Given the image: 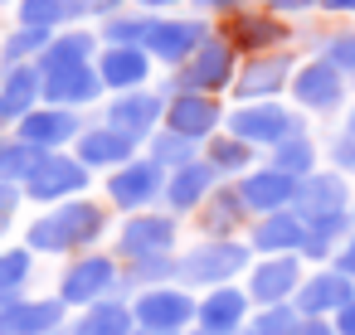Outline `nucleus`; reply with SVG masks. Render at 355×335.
<instances>
[{"mask_svg": "<svg viewBox=\"0 0 355 335\" xmlns=\"http://www.w3.org/2000/svg\"><path fill=\"white\" fill-rule=\"evenodd\" d=\"M175 243V219L166 214H137L122 233H117V257H156V253H171Z\"/></svg>", "mask_w": 355, "mask_h": 335, "instance_id": "a211bd4d", "label": "nucleus"}, {"mask_svg": "<svg viewBox=\"0 0 355 335\" xmlns=\"http://www.w3.org/2000/svg\"><path fill=\"white\" fill-rule=\"evenodd\" d=\"M6 219H10V214H0V233H6Z\"/></svg>", "mask_w": 355, "mask_h": 335, "instance_id": "6e6d98bb", "label": "nucleus"}, {"mask_svg": "<svg viewBox=\"0 0 355 335\" xmlns=\"http://www.w3.org/2000/svg\"><path fill=\"white\" fill-rule=\"evenodd\" d=\"M195 335H205V330H195Z\"/></svg>", "mask_w": 355, "mask_h": 335, "instance_id": "4d7b16f0", "label": "nucleus"}, {"mask_svg": "<svg viewBox=\"0 0 355 335\" xmlns=\"http://www.w3.org/2000/svg\"><path fill=\"white\" fill-rule=\"evenodd\" d=\"M302 238H306V224L282 209V214H263L258 228H253V248L268 253V257H287V253H302Z\"/></svg>", "mask_w": 355, "mask_h": 335, "instance_id": "a878e982", "label": "nucleus"}, {"mask_svg": "<svg viewBox=\"0 0 355 335\" xmlns=\"http://www.w3.org/2000/svg\"><path fill=\"white\" fill-rule=\"evenodd\" d=\"M248 267V248L243 243H234V238H205V243H195L185 257H180V277L190 282V287H229L234 282V272H243Z\"/></svg>", "mask_w": 355, "mask_h": 335, "instance_id": "f257e3e1", "label": "nucleus"}, {"mask_svg": "<svg viewBox=\"0 0 355 335\" xmlns=\"http://www.w3.org/2000/svg\"><path fill=\"white\" fill-rule=\"evenodd\" d=\"M161 117H166V98L137 88V93H117V102H112V112H107V127L122 132V136H132V141H141V136L156 132Z\"/></svg>", "mask_w": 355, "mask_h": 335, "instance_id": "4468645a", "label": "nucleus"}, {"mask_svg": "<svg viewBox=\"0 0 355 335\" xmlns=\"http://www.w3.org/2000/svg\"><path fill=\"white\" fill-rule=\"evenodd\" d=\"M219 88H234V44L209 35V39L185 59L180 78L166 83V93H209V98H214Z\"/></svg>", "mask_w": 355, "mask_h": 335, "instance_id": "f03ea898", "label": "nucleus"}, {"mask_svg": "<svg viewBox=\"0 0 355 335\" xmlns=\"http://www.w3.org/2000/svg\"><path fill=\"white\" fill-rule=\"evenodd\" d=\"M350 238V209L345 214H326V219H311L306 224V238H302V253L306 257H331L336 243Z\"/></svg>", "mask_w": 355, "mask_h": 335, "instance_id": "7c9ffc66", "label": "nucleus"}, {"mask_svg": "<svg viewBox=\"0 0 355 335\" xmlns=\"http://www.w3.org/2000/svg\"><path fill=\"white\" fill-rule=\"evenodd\" d=\"M292 93H297V102L311 107V112H336V107L345 102V78H340L326 59H311V64H302V69L292 73Z\"/></svg>", "mask_w": 355, "mask_h": 335, "instance_id": "ddd939ff", "label": "nucleus"}, {"mask_svg": "<svg viewBox=\"0 0 355 335\" xmlns=\"http://www.w3.org/2000/svg\"><path fill=\"white\" fill-rule=\"evenodd\" d=\"M0 6H6V0H0Z\"/></svg>", "mask_w": 355, "mask_h": 335, "instance_id": "13d9d810", "label": "nucleus"}, {"mask_svg": "<svg viewBox=\"0 0 355 335\" xmlns=\"http://www.w3.org/2000/svg\"><path fill=\"white\" fill-rule=\"evenodd\" d=\"M69 20V0H20V25L30 30H59Z\"/></svg>", "mask_w": 355, "mask_h": 335, "instance_id": "a19ab883", "label": "nucleus"}, {"mask_svg": "<svg viewBox=\"0 0 355 335\" xmlns=\"http://www.w3.org/2000/svg\"><path fill=\"white\" fill-rule=\"evenodd\" d=\"M88 15H122V0H69V20H88Z\"/></svg>", "mask_w": 355, "mask_h": 335, "instance_id": "a18cd8bd", "label": "nucleus"}, {"mask_svg": "<svg viewBox=\"0 0 355 335\" xmlns=\"http://www.w3.org/2000/svg\"><path fill=\"white\" fill-rule=\"evenodd\" d=\"M302 330V316H297V306H263L253 320H248V335H297Z\"/></svg>", "mask_w": 355, "mask_h": 335, "instance_id": "ea45409f", "label": "nucleus"}, {"mask_svg": "<svg viewBox=\"0 0 355 335\" xmlns=\"http://www.w3.org/2000/svg\"><path fill=\"white\" fill-rule=\"evenodd\" d=\"M297 287H302V262H297V253H287V257H263V262L253 267V277H248V296L263 301V306H282L287 296H297Z\"/></svg>", "mask_w": 355, "mask_h": 335, "instance_id": "6ab92c4d", "label": "nucleus"}, {"mask_svg": "<svg viewBox=\"0 0 355 335\" xmlns=\"http://www.w3.org/2000/svg\"><path fill=\"white\" fill-rule=\"evenodd\" d=\"M132 151H137V141L132 136H122V132H112V127H93V132H78V165L83 170H93V165H127L132 161Z\"/></svg>", "mask_w": 355, "mask_h": 335, "instance_id": "b1692460", "label": "nucleus"}, {"mask_svg": "<svg viewBox=\"0 0 355 335\" xmlns=\"http://www.w3.org/2000/svg\"><path fill=\"white\" fill-rule=\"evenodd\" d=\"M205 39H209L205 20H151L141 49H146V59H156V64H185Z\"/></svg>", "mask_w": 355, "mask_h": 335, "instance_id": "0eeeda50", "label": "nucleus"}, {"mask_svg": "<svg viewBox=\"0 0 355 335\" xmlns=\"http://www.w3.org/2000/svg\"><path fill=\"white\" fill-rule=\"evenodd\" d=\"M132 320L151 335H180L195 320V296L180 287H146L132 301Z\"/></svg>", "mask_w": 355, "mask_h": 335, "instance_id": "20e7f679", "label": "nucleus"}, {"mask_svg": "<svg viewBox=\"0 0 355 335\" xmlns=\"http://www.w3.org/2000/svg\"><path fill=\"white\" fill-rule=\"evenodd\" d=\"M40 151L25 146V141H0V180L6 185H25V175L35 170Z\"/></svg>", "mask_w": 355, "mask_h": 335, "instance_id": "e433bc0d", "label": "nucleus"}, {"mask_svg": "<svg viewBox=\"0 0 355 335\" xmlns=\"http://www.w3.org/2000/svg\"><path fill=\"white\" fill-rule=\"evenodd\" d=\"M219 122H224V112H219V102H214L209 93H175V98L166 102V127L180 132V136H190V141L214 136Z\"/></svg>", "mask_w": 355, "mask_h": 335, "instance_id": "2eb2a0df", "label": "nucleus"}, {"mask_svg": "<svg viewBox=\"0 0 355 335\" xmlns=\"http://www.w3.org/2000/svg\"><path fill=\"white\" fill-rule=\"evenodd\" d=\"M93 35L88 30H73V35H54L49 39V49L35 59V69H40V78L44 73H59V69H78V64H88L93 59Z\"/></svg>", "mask_w": 355, "mask_h": 335, "instance_id": "c85d7f7f", "label": "nucleus"}, {"mask_svg": "<svg viewBox=\"0 0 355 335\" xmlns=\"http://www.w3.org/2000/svg\"><path fill=\"white\" fill-rule=\"evenodd\" d=\"M321 59H326L340 78H345V73L355 78V35H331L326 49H321Z\"/></svg>", "mask_w": 355, "mask_h": 335, "instance_id": "c03bdc74", "label": "nucleus"}, {"mask_svg": "<svg viewBox=\"0 0 355 335\" xmlns=\"http://www.w3.org/2000/svg\"><path fill=\"white\" fill-rule=\"evenodd\" d=\"M272 170L292 175V180H306V175L316 170V146H311V136L297 132V136H287L282 146H272Z\"/></svg>", "mask_w": 355, "mask_h": 335, "instance_id": "2f4dec72", "label": "nucleus"}, {"mask_svg": "<svg viewBox=\"0 0 355 335\" xmlns=\"http://www.w3.org/2000/svg\"><path fill=\"white\" fill-rule=\"evenodd\" d=\"M15 199H20V190L0 180V214H10V209H15Z\"/></svg>", "mask_w": 355, "mask_h": 335, "instance_id": "864d4df0", "label": "nucleus"}, {"mask_svg": "<svg viewBox=\"0 0 355 335\" xmlns=\"http://www.w3.org/2000/svg\"><path fill=\"white\" fill-rule=\"evenodd\" d=\"M297 335H336V325L316 316V320H302V330H297Z\"/></svg>", "mask_w": 355, "mask_h": 335, "instance_id": "8fccbe9b", "label": "nucleus"}, {"mask_svg": "<svg viewBox=\"0 0 355 335\" xmlns=\"http://www.w3.org/2000/svg\"><path fill=\"white\" fill-rule=\"evenodd\" d=\"M297 219L311 224V219H326V214H345L350 209V190H345V175L340 170H311L306 180H297Z\"/></svg>", "mask_w": 355, "mask_h": 335, "instance_id": "1a4fd4ad", "label": "nucleus"}, {"mask_svg": "<svg viewBox=\"0 0 355 335\" xmlns=\"http://www.w3.org/2000/svg\"><path fill=\"white\" fill-rule=\"evenodd\" d=\"M161 190H166V170L156 161H127L107 180V194L117 209H146V204H156Z\"/></svg>", "mask_w": 355, "mask_h": 335, "instance_id": "9d476101", "label": "nucleus"}, {"mask_svg": "<svg viewBox=\"0 0 355 335\" xmlns=\"http://www.w3.org/2000/svg\"><path fill=\"white\" fill-rule=\"evenodd\" d=\"M224 39H229L234 49H272V44H282V39H287V30L277 25V15H272V10H268V15L234 10V15H229Z\"/></svg>", "mask_w": 355, "mask_h": 335, "instance_id": "cd10ccee", "label": "nucleus"}, {"mask_svg": "<svg viewBox=\"0 0 355 335\" xmlns=\"http://www.w3.org/2000/svg\"><path fill=\"white\" fill-rule=\"evenodd\" d=\"M321 10H331V15H355V0H316Z\"/></svg>", "mask_w": 355, "mask_h": 335, "instance_id": "603ef678", "label": "nucleus"}, {"mask_svg": "<svg viewBox=\"0 0 355 335\" xmlns=\"http://www.w3.org/2000/svg\"><path fill=\"white\" fill-rule=\"evenodd\" d=\"M83 185H88V170H83L73 156H59V151L40 156L35 170L25 175V194L40 199V204H64V199H73Z\"/></svg>", "mask_w": 355, "mask_h": 335, "instance_id": "39448f33", "label": "nucleus"}, {"mask_svg": "<svg viewBox=\"0 0 355 335\" xmlns=\"http://www.w3.org/2000/svg\"><path fill=\"white\" fill-rule=\"evenodd\" d=\"M146 161H156L161 170H180V165L195 161V141L180 136V132H171V127H161V132L151 136V156H146Z\"/></svg>", "mask_w": 355, "mask_h": 335, "instance_id": "f704fd0d", "label": "nucleus"}, {"mask_svg": "<svg viewBox=\"0 0 355 335\" xmlns=\"http://www.w3.org/2000/svg\"><path fill=\"white\" fill-rule=\"evenodd\" d=\"M195 320L205 335H243L248 330V291H239L234 282L214 287L205 301H195Z\"/></svg>", "mask_w": 355, "mask_h": 335, "instance_id": "9b49d317", "label": "nucleus"}, {"mask_svg": "<svg viewBox=\"0 0 355 335\" xmlns=\"http://www.w3.org/2000/svg\"><path fill=\"white\" fill-rule=\"evenodd\" d=\"M151 30V15H107L103 20V39L107 49H141Z\"/></svg>", "mask_w": 355, "mask_h": 335, "instance_id": "c9c22d12", "label": "nucleus"}, {"mask_svg": "<svg viewBox=\"0 0 355 335\" xmlns=\"http://www.w3.org/2000/svg\"><path fill=\"white\" fill-rule=\"evenodd\" d=\"M195 6L200 10H229L234 15V10H243V0H195Z\"/></svg>", "mask_w": 355, "mask_h": 335, "instance_id": "3c124183", "label": "nucleus"}, {"mask_svg": "<svg viewBox=\"0 0 355 335\" xmlns=\"http://www.w3.org/2000/svg\"><path fill=\"white\" fill-rule=\"evenodd\" d=\"M93 69H98L103 88H112V93H137V88L146 83V73H151V59H146V49H103V59H98Z\"/></svg>", "mask_w": 355, "mask_h": 335, "instance_id": "5701e85b", "label": "nucleus"}, {"mask_svg": "<svg viewBox=\"0 0 355 335\" xmlns=\"http://www.w3.org/2000/svg\"><path fill=\"white\" fill-rule=\"evenodd\" d=\"M49 39H54V30H30V25H20L6 44H0V64L6 69H20V64H35L44 49H49Z\"/></svg>", "mask_w": 355, "mask_h": 335, "instance_id": "72a5a7b5", "label": "nucleus"}, {"mask_svg": "<svg viewBox=\"0 0 355 335\" xmlns=\"http://www.w3.org/2000/svg\"><path fill=\"white\" fill-rule=\"evenodd\" d=\"M297 132H302V122L282 102H243L239 112H229V136H239L248 146H282Z\"/></svg>", "mask_w": 355, "mask_h": 335, "instance_id": "7ed1b4c3", "label": "nucleus"}, {"mask_svg": "<svg viewBox=\"0 0 355 335\" xmlns=\"http://www.w3.org/2000/svg\"><path fill=\"white\" fill-rule=\"evenodd\" d=\"M25 282H30V253H25V248L0 253V301H10Z\"/></svg>", "mask_w": 355, "mask_h": 335, "instance_id": "79ce46f5", "label": "nucleus"}, {"mask_svg": "<svg viewBox=\"0 0 355 335\" xmlns=\"http://www.w3.org/2000/svg\"><path fill=\"white\" fill-rule=\"evenodd\" d=\"M336 272L355 282V228H350V238H345V243L336 248Z\"/></svg>", "mask_w": 355, "mask_h": 335, "instance_id": "49530a36", "label": "nucleus"}, {"mask_svg": "<svg viewBox=\"0 0 355 335\" xmlns=\"http://www.w3.org/2000/svg\"><path fill=\"white\" fill-rule=\"evenodd\" d=\"M243 335H248V330H243Z\"/></svg>", "mask_w": 355, "mask_h": 335, "instance_id": "bf43d9fd", "label": "nucleus"}, {"mask_svg": "<svg viewBox=\"0 0 355 335\" xmlns=\"http://www.w3.org/2000/svg\"><path fill=\"white\" fill-rule=\"evenodd\" d=\"M117 262L112 257H103V253H93V257H78L69 272H64V282H59V301L64 306H98V301H107L112 291H117Z\"/></svg>", "mask_w": 355, "mask_h": 335, "instance_id": "423d86ee", "label": "nucleus"}, {"mask_svg": "<svg viewBox=\"0 0 355 335\" xmlns=\"http://www.w3.org/2000/svg\"><path fill=\"white\" fill-rule=\"evenodd\" d=\"M122 277H127V282H137V287L146 291V287H161L166 277H180V262H175L171 253H156V257H137Z\"/></svg>", "mask_w": 355, "mask_h": 335, "instance_id": "58836bf2", "label": "nucleus"}, {"mask_svg": "<svg viewBox=\"0 0 355 335\" xmlns=\"http://www.w3.org/2000/svg\"><path fill=\"white\" fill-rule=\"evenodd\" d=\"M146 10H166V6H175V0H141Z\"/></svg>", "mask_w": 355, "mask_h": 335, "instance_id": "5fc2aeb1", "label": "nucleus"}, {"mask_svg": "<svg viewBox=\"0 0 355 335\" xmlns=\"http://www.w3.org/2000/svg\"><path fill=\"white\" fill-rule=\"evenodd\" d=\"M137 330V320H132V306H122V301H98V306H88L73 325H69V335H132Z\"/></svg>", "mask_w": 355, "mask_h": 335, "instance_id": "c756f323", "label": "nucleus"}, {"mask_svg": "<svg viewBox=\"0 0 355 335\" xmlns=\"http://www.w3.org/2000/svg\"><path fill=\"white\" fill-rule=\"evenodd\" d=\"M331 325H336V335H355V301H350V306H340Z\"/></svg>", "mask_w": 355, "mask_h": 335, "instance_id": "de8ad7c7", "label": "nucleus"}, {"mask_svg": "<svg viewBox=\"0 0 355 335\" xmlns=\"http://www.w3.org/2000/svg\"><path fill=\"white\" fill-rule=\"evenodd\" d=\"M54 219H59L69 248H88V243H98L103 228H107V214H103V204H93V199H64V204L54 209Z\"/></svg>", "mask_w": 355, "mask_h": 335, "instance_id": "bb28decb", "label": "nucleus"}, {"mask_svg": "<svg viewBox=\"0 0 355 335\" xmlns=\"http://www.w3.org/2000/svg\"><path fill=\"white\" fill-rule=\"evenodd\" d=\"M40 102V69L35 64H20L0 78V127H10L20 117H30Z\"/></svg>", "mask_w": 355, "mask_h": 335, "instance_id": "393cba45", "label": "nucleus"}, {"mask_svg": "<svg viewBox=\"0 0 355 335\" xmlns=\"http://www.w3.org/2000/svg\"><path fill=\"white\" fill-rule=\"evenodd\" d=\"M64 330V301H0V335H54Z\"/></svg>", "mask_w": 355, "mask_h": 335, "instance_id": "f3484780", "label": "nucleus"}, {"mask_svg": "<svg viewBox=\"0 0 355 335\" xmlns=\"http://www.w3.org/2000/svg\"><path fill=\"white\" fill-rule=\"evenodd\" d=\"M15 141H25V146H35L40 156H49V151H59V146H69V141H78V112H69V107H35L30 117H20L15 122Z\"/></svg>", "mask_w": 355, "mask_h": 335, "instance_id": "6e6552de", "label": "nucleus"}, {"mask_svg": "<svg viewBox=\"0 0 355 335\" xmlns=\"http://www.w3.org/2000/svg\"><path fill=\"white\" fill-rule=\"evenodd\" d=\"M214 185H219V170L209 161H190V165H180V170L166 175V190L161 194H166V204L175 214H185V209H200L214 194Z\"/></svg>", "mask_w": 355, "mask_h": 335, "instance_id": "4be33fe9", "label": "nucleus"}, {"mask_svg": "<svg viewBox=\"0 0 355 335\" xmlns=\"http://www.w3.org/2000/svg\"><path fill=\"white\" fill-rule=\"evenodd\" d=\"M239 199H243V209H253V214H282V209H292V199H297V180L282 175V170H272V165H263V170H248V175H243Z\"/></svg>", "mask_w": 355, "mask_h": 335, "instance_id": "dca6fc26", "label": "nucleus"}, {"mask_svg": "<svg viewBox=\"0 0 355 335\" xmlns=\"http://www.w3.org/2000/svg\"><path fill=\"white\" fill-rule=\"evenodd\" d=\"M248 161H253V146H248V141H239V136H214V141H209V165H214L219 175L248 170Z\"/></svg>", "mask_w": 355, "mask_h": 335, "instance_id": "4c0bfd02", "label": "nucleus"}, {"mask_svg": "<svg viewBox=\"0 0 355 335\" xmlns=\"http://www.w3.org/2000/svg\"><path fill=\"white\" fill-rule=\"evenodd\" d=\"M200 209H205V228H209V238H229L234 224L243 219V199H239V190H214Z\"/></svg>", "mask_w": 355, "mask_h": 335, "instance_id": "473e14b6", "label": "nucleus"}, {"mask_svg": "<svg viewBox=\"0 0 355 335\" xmlns=\"http://www.w3.org/2000/svg\"><path fill=\"white\" fill-rule=\"evenodd\" d=\"M316 0H268V10L272 15H287V10H311Z\"/></svg>", "mask_w": 355, "mask_h": 335, "instance_id": "09e8293b", "label": "nucleus"}, {"mask_svg": "<svg viewBox=\"0 0 355 335\" xmlns=\"http://www.w3.org/2000/svg\"><path fill=\"white\" fill-rule=\"evenodd\" d=\"M355 301V282L350 277H340L336 267L331 272H316V277H306L302 287H297V316L302 320H326V316H336L340 306H350Z\"/></svg>", "mask_w": 355, "mask_h": 335, "instance_id": "f8f14e48", "label": "nucleus"}, {"mask_svg": "<svg viewBox=\"0 0 355 335\" xmlns=\"http://www.w3.org/2000/svg\"><path fill=\"white\" fill-rule=\"evenodd\" d=\"M103 93V78L93 64H78V69H59V73H44L40 78V98H49V107H83Z\"/></svg>", "mask_w": 355, "mask_h": 335, "instance_id": "aec40b11", "label": "nucleus"}, {"mask_svg": "<svg viewBox=\"0 0 355 335\" xmlns=\"http://www.w3.org/2000/svg\"><path fill=\"white\" fill-rule=\"evenodd\" d=\"M331 161H336L340 175H355V107H350V117L340 122V132L331 141Z\"/></svg>", "mask_w": 355, "mask_h": 335, "instance_id": "37998d69", "label": "nucleus"}, {"mask_svg": "<svg viewBox=\"0 0 355 335\" xmlns=\"http://www.w3.org/2000/svg\"><path fill=\"white\" fill-rule=\"evenodd\" d=\"M282 83H292V54H272V59L263 54V59H253L234 78V98H243V102H272Z\"/></svg>", "mask_w": 355, "mask_h": 335, "instance_id": "412c9836", "label": "nucleus"}]
</instances>
